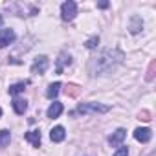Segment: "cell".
Wrapping results in <instances>:
<instances>
[{"label": "cell", "instance_id": "obj_1", "mask_svg": "<svg viewBox=\"0 0 156 156\" xmlns=\"http://www.w3.org/2000/svg\"><path fill=\"white\" fill-rule=\"evenodd\" d=\"M123 62V53L119 50H105L90 62V75H105L116 70Z\"/></svg>", "mask_w": 156, "mask_h": 156}, {"label": "cell", "instance_id": "obj_2", "mask_svg": "<svg viewBox=\"0 0 156 156\" xmlns=\"http://www.w3.org/2000/svg\"><path fill=\"white\" fill-rule=\"evenodd\" d=\"M77 112H81V114H103V112H108V107L88 101V103H81L77 107Z\"/></svg>", "mask_w": 156, "mask_h": 156}, {"label": "cell", "instance_id": "obj_3", "mask_svg": "<svg viewBox=\"0 0 156 156\" xmlns=\"http://www.w3.org/2000/svg\"><path fill=\"white\" fill-rule=\"evenodd\" d=\"M75 15H77V4L73 0H66L61 6V19L62 20H73Z\"/></svg>", "mask_w": 156, "mask_h": 156}, {"label": "cell", "instance_id": "obj_4", "mask_svg": "<svg viewBox=\"0 0 156 156\" xmlns=\"http://www.w3.org/2000/svg\"><path fill=\"white\" fill-rule=\"evenodd\" d=\"M48 66H50V62H48V57H44V55H41V57H37L35 61H33V64H31V73H44L46 70H48Z\"/></svg>", "mask_w": 156, "mask_h": 156}, {"label": "cell", "instance_id": "obj_5", "mask_svg": "<svg viewBox=\"0 0 156 156\" xmlns=\"http://www.w3.org/2000/svg\"><path fill=\"white\" fill-rule=\"evenodd\" d=\"M15 39H17V35H15V31H13V30H9V28L0 30V48L9 46L11 42H15Z\"/></svg>", "mask_w": 156, "mask_h": 156}, {"label": "cell", "instance_id": "obj_6", "mask_svg": "<svg viewBox=\"0 0 156 156\" xmlns=\"http://www.w3.org/2000/svg\"><path fill=\"white\" fill-rule=\"evenodd\" d=\"M125 136H127V130H125V129H118V130L112 132V136L108 138V143H110L112 147H119V145L123 143Z\"/></svg>", "mask_w": 156, "mask_h": 156}, {"label": "cell", "instance_id": "obj_7", "mask_svg": "<svg viewBox=\"0 0 156 156\" xmlns=\"http://www.w3.org/2000/svg\"><path fill=\"white\" fill-rule=\"evenodd\" d=\"M134 138L138 140V141H141V143H147L151 138H152V132H151V129H147V127H140V129H136L134 130Z\"/></svg>", "mask_w": 156, "mask_h": 156}, {"label": "cell", "instance_id": "obj_8", "mask_svg": "<svg viewBox=\"0 0 156 156\" xmlns=\"http://www.w3.org/2000/svg\"><path fill=\"white\" fill-rule=\"evenodd\" d=\"M50 138H51V141L53 143H61L64 138H66V130H64V127H53L51 129V132H50Z\"/></svg>", "mask_w": 156, "mask_h": 156}, {"label": "cell", "instance_id": "obj_9", "mask_svg": "<svg viewBox=\"0 0 156 156\" xmlns=\"http://www.w3.org/2000/svg\"><path fill=\"white\" fill-rule=\"evenodd\" d=\"M62 108H64V107H62V103H59V101H53V103L48 107V112H46V114H48V118L55 119V118H59V116L62 114Z\"/></svg>", "mask_w": 156, "mask_h": 156}, {"label": "cell", "instance_id": "obj_10", "mask_svg": "<svg viewBox=\"0 0 156 156\" xmlns=\"http://www.w3.org/2000/svg\"><path fill=\"white\" fill-rule=\"evenodd\" d=\"M26 140H28L33 147H39V145H41V140H42L41 130H30V132H26Z\"/></svg>", "mask_w": 156, "mask_h": 156}, {"label": "cell", "instance_id": "obj_11", "mask_svg": "<svg viewBox=\"0 0 156 156\" xmlns=\"http://www.w3.org/2000/svg\"><path fill=\"white\" fill-rule=\"evenodd\" d=\"M70 62H72L70 55H66V53H61V55H59V59H57V73H62L64 66H70Z\"/></svg>", "mask_w": 156, "mask_h": 156}, {"label": "cell", "instance_id": "obj_12", "mask_svg": "<svg viewBox=\"0 0 156 156\" xmlns=\"http://www.w3.org/2000/svg\"><path fill=\"white\" fill-rule=\"evenodd\" d=\"M13 110L19 114V116H22L26 110H28V101H24V99H13Z\"/></svg>", "mask_w": 156, "mask_h": 156}, {"label": "cell", "instance_id": "obj_13", "mask_svg": "<svg viewBox=\"0 0 156 156\" xmlns=\"http://www.w3.org/2000/svg\"><path fill=\"white\" fill-rule=\"evenodd\" d=\"M28 87V81H20V83H15L9 87V96H19L20 92H24Z\"/></svg>", "mask_w": 156, "mask_h": 156}, {"label": "cell", "instance_id": "obj_14", "mask_svg": "<svg viewBox=\"0 0 156 156\" xmlns=\"http://www.w3.org/2000/svg\"><path fill=\"white\" fill-rule=\"evenodd\" d=\"M141 28H143V20H141L140 17H132V20H130V26H129L130 33H138Z\"/></svg>", "mask_w": 156, "mask_h": 156}, {"label": "cell", "instance_id": "obj_15", "mask_svg": "<svg viewBox=\"0 0 156 156\" xmlns=\"http://www.w3.org/2000/svg\"><path fill=\"white\" fill-rule=\"evenodd\" d=\"M11 141V132L8 129H2L0 130V147H8Z\"/></svg>", "mask_w": 156, "mask_h": 156}, {"label": "cell", "instance_id": "obj_16", "mask_svg": "<svg viewBox=\"0 0 156 156\" xmlns=\"http://www.w3.org/2000/svg\"><path fill=\"white\" fill-rule=\"evenodd\" d=\"M59 92H61V83H51V85L48 87V90H46V96H48L50 99H53V98H57Z\"/></svg>", "mask_w": 156, "mask_h": 156}, {"label": "cell", "instance_id": "obj_17", "mask_svg": "<svg viewBox=\"0 0 156 156\" xmlns=\"http://www.w3.org/2000/svg\"><path fill=\"white\" fill-rule=\"evenodd\" d=\"M98 42H99V37L96 35V37H92L90 41H87V48H90V50H92V48H96V46H98Z\"/></svg>", "mask_w": 156, "mask_h": 156}, {"label": "cell", "instance_id": "obj_18", "mask_svg": "<svg viewBox=\"0 0 156 156\" xmlns=\"http://www.w3.org/2000/svg\"><path fill=\"white\" fill-rule=\"evenodd\" d=\"M114 156H129V149H127V147H119V149L114 152Z\"/></svg>", "mask_w": 156, "mask_h": 156}, {"label": "cell", "instance_id": "obj_19", "mask_svg": "<svg viewBox=\"0 0 156 156\" xmlns=\"http://www.w3.org/2000/svg\"><path fill=\"white\" fill-rule=\"evenodd\" d=\"M149 116H151V114H149V112H147V110H143V112H141V114H140V119H143V121H149V119H151V118H149Z\"/></svg>", "mask_w": 156, "mask_h": 156}, {"label": "cell", "instance_id": "obj_20", "mask_svg": "<svg viewBox=\"0 0 156 156\" xmlns=\"http://www.w3.org/2000/svg\"><path fill=\"white\" fill-rule=\"evenodd\" d=\"M152 72H154V62H151V68H149V73H147V79L149 81L152 79Z\"/></svg>", "mask_w": 156, "mask_h": 156}, {"label": "cell", "instance_id": "obj_21", "mask_svg": "<svg viewBox=\"0 0 156 156\" xmlns=\"http://www.w3.org/2000/svg\"><path fill=\"white\" fill-rule=\"evenodd\" d=\"M98 6H99V8H101V9H105V8H108V2H99V4H98Z\"/></svg>", "mask_w": 156, "mask_h": 156}, {"label": "cell", "instance_id": "obj_22", "mask_svg": "<svg viewBox=\"0 0 156 156\" xmlns=\"http://www.w3.org/2000/svg\"><path fill=\"white\" fill-rule=\"evenodd\" d=\"M0 116H2V108H0Z\"/></svg>", "mask_w": 156, "mask_h": 156}]
</instances>
